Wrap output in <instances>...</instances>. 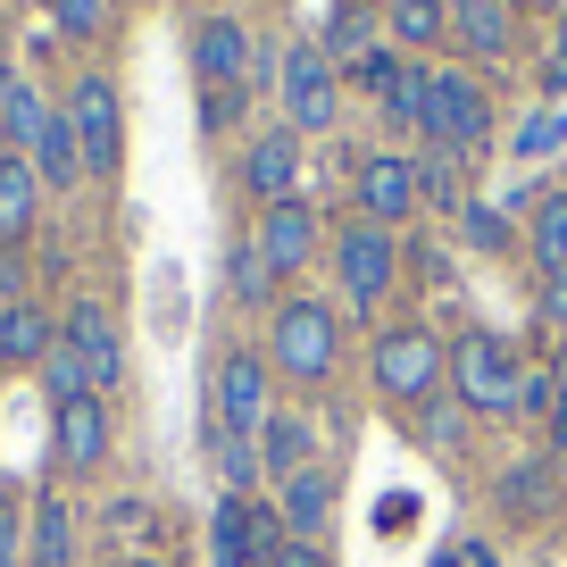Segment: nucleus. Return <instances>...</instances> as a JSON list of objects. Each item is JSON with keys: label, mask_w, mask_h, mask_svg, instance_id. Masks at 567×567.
I'll list each match as a JSON object with an SVG mask.
<instances>
[{"label": "nucleus", "mask_w": 567, "mask_h": 567, "mask_svg": "<svg viewBox=\"0 0 567 567\" xmlns=\"http://www.w3.org/2000/svg\"><path fill=\"white\" fill-rule=\"evenodd\" d=\"M68 134H75L84 176H117V159H125V109H117V84H109L101 68H84L68 84Z\"/></svg>", "instance_id": "20e7f679"}, {"label": "nucleus", "mask_w": 567, "mask_h": 567, "mask_svg": "<svg viewBox=\"0 0 567 567\" xmlns=\"http://www.w3.org/2000/svg\"><path fill=\"white\" fill-rule=\"evenodd\" d=\"M276 92H284V125H292V134H326V125H334V101H342V68L318 42H292Z\"/></svg>", "instance_id": "0eeeda50"}, {"label": "nucleus", "mask_w": 567, "mask_h": 567, "mask_svg": "<svg viewBox=\"0 0 567 567\" xmlns=\"http://www.w3.org/2000/svg\"><path fill=\"white\" fill-rule=\"evenodd\" d=\"M42 200H51V193H42V176H34L25 159L0 167V250H18L25 234L42 226Z\"/></svg>", "instance_id": "6ab92c4d"}, {"label": "nucleus", "mask_w": 567, "mask_h": 567, "mask_svg": "<svg viewBox=\"0 0 567 567\" xmlns=\"http://www.w3.org/2000/svg\"><path fill=\"white\" fill-rule=\"evenodd\" d=\"M25 567H75V509L59 493L34 501V526H25Z\"/></svg>", "instance_id": "412c9836"}, {"label": "nucleus", "mask_w": 567, "mask_h": 567, "mask_svg": "<svg viewBox=\"0 0 567 567\" xmlns=\"http://www.w3.org/2000/svg\"><path fill=\"white\" fill-rule=\"evenodd\" d=\"M417 209H434V217H460V159H451V151L417 159Z\"/></svg>", "instance_id": "a878e982"}, {"label": "nucleus", "mask_w": 567, "mask_h": 567, "mask_svg": "<svg viewBox=\"0 0 567 567\" xmlns=\"http://www.w3.org/2000/svg\"><path fill=\"white\" fill-rule=\"evenodd\" d=\"M543 567H550V559H543Z\"/></svg>", "instance_id": "09e8293b"}, {"label": "nucleus", "mask_w": 567, "mask_h": 567, "mask_svg": "<svg viewBox=\"0 0 567 567\" xmlns=\"http://www.w3.org/2000/svg\"><path fill=\"white\" fill-rule=\"evenodd\" d=\"M517 9H543V0H517Z\"/></svg>", "instance_id": "49530a36"}, {"label": "nucleus", "mask_w": 567, "mask_h": 567, "mask_svg": "<svg viewBox=\"0 0 567 567\" xmlns=\"http://www.w3.org/2000/svg\"><path fill=\"white\" fill-rule=\"evenodd\" d=\"M543 326H567V276H543Z\"/></svg>", "instance_id": "ea45409f"}, {"label": "nucleus", "mask_w": 567, "mask_h": 567, "mask_svg": "<svg viewBox=\"0 0 567 567\" xmlns=\"http://www.w3.org/2000/svg\"><path fill=\"white\" fill-rule=\"evenodd\" d=\"M351 193L368 209V226H401V217H417V159H368Z\"/></svg>", "instance_id": "4468645a"}, {"label": "nucleus", "mask_w": 567, "mask_h": 567, "mask_svg": "<svg viewBox=\"0 0 567 567\" xmlns=\"http://www.w3.org/2000/svg\"><path fill=\"white\" fill-rule=\"evenodd\" d=\"M401 234L392 226H368V217H359V226H342L334 234V284H342V301L351 309H375L392 292V284H401Z\"/></svg>", "instance_id": "423d86ee"}, {"label": "nucleus", "mask_w": 567, "mask_h": 567, "mask_svg": "<svg viewBox=\"0 0 567 567\" xmlns=\"http://www.w3.org/2000/svg\"><path fill=\"white\" fill-rule=\"evenodd\" d=\"M250 59H259V34H250L243 18H209L193 34V68L209 92H243L250 84Z\"/></svg>", "instance_id": "f8f14e48"}, {"label": "nucleus", "mask_w": 567, "mask_h": 567, "mask_svg": "<svg viewBox=\"0 0 567 567\" xmlns=\"http://www.w3.org/2000/svg\"><path fill=\"white\" fill-rule=\"evenodd\" d=\"M460 234L476 250H509V209H493V200H460Z\"/></svg>", "instance_id": "7c9ffc66"}, {"label": "nucleus", "mask_w": 567, "mask_h": 567, "mask_svg": "<svg viewBox=\"0 0 567 567\" xmlns=\"http://www.w3.org/2000/svg\"><path fill=\"white\" fill-rule=\"evenodd\" d=\"M401 68H409V59L375 42V51H359V59H351V84H359V92H384V84H392V75H401Z\"/></svg>", "instance_id": "473e14b6"}, {"label": "nucleus", "mask_w": 567, "mask_h": 567, "mask_svg": "<svg viewBox=\"0 0 567 567\" xmlns=\"http://www.w3.org/2000/svg\"><path fill=\"white\" fill-rule=\"evenodd\" d=\"M284 534H292V543H318L326 534V517H334V476H326V467H309V476H292L284 484Z\"/></svg>", "instance_id": "aec40b11"}, {"label": "nucleus", "mask_w": 567, "mask_h": 567, "mask_svg": "<svg viewBox=\"0 0 567 567\" xmlns=\"http://www.w3.org/2000/svg\"><path fill=\"white\" fill-rule=\"evenodd\" d=\"M368 9H392V0H368Z\"/></svg>", "instance_id": "de8ad7c7"}, {"label": "nucleus", "mask_w": 567, "mask_h": 567, "mask_svg": "<svg viewBox=\"0 0 567 567\" xmlns=\"http://www.w3.org/2000/svg\"><path fill=\"white\" fill-rule=\"evenodd\" d=\"M417 434H425V451H460V409H451V401H434Z\"/></svg>", "instance_id": "f704fd0d"}, {"label": "nucleus", "mask_w": 567, "mask_h": 567, "mask_svg": "<svg viewBox=\"0 0 567 567\" xmlns=\"http://www.w3.org/2000/svg\"><path fill=\"white\" fill-rule=\"evenodd\" d=\"M51 351H59L51 309H34V301H9V309H0V375H9V368H42Z\"/></svg>", "instance_id": "f3484780"}, {"label": "nucleus", "mask_w": 567, "mask_h": 567, "mask_svg": "<svg viewBox=\"0 0 567 567\" xmlns=\"http://www.w3.org/2000/svg\"><path fill=\"white\" fill-rule=\"evenodd\" d=\"M550 409H559V375L526 368V384H517V417H543L550 425Z\"/></svg>", "instance_id": "72a5a7b5"}, {"label": "nucleus", "mask_w": 567, "mask_h": 567, "mask_svg": "<svg viewBox=\"0 0 567 567\" xmlns=\"http://www.w3.org/2000/svg\"><path fill=\"white\" fill-rule=\"evenodd\" d=\"M25 284V267H18V250H0V292H18Z\"/></svg>", "instance_id": "79ce46f5"}, {"label": "nucleus", "mask_w": 567, "mask_h": 567, "mask_svg": "<svg viewBox=\"0 0 567 567\" xmlns=\"http://www.w3.org/2000/svg\"><path fill=\"white\" fill-rule=\"evenodd\" d=\"M9 92H18V68H9V59H0V101H9Z\"/></svg>", "instance_id": "37998d69"}, {"label": "nucleus", "mask_w": 567, "mask_h": 567, "mask_svg": "<svg viewBox=\"0 0 567 567\" xmlns=\"http://www.w3.org/2000/svg\"><path fill=\"white\" fill-rule=\"evenodd\" d=\"M34 375H42V392H51V409H68V401H84V392H92V375L75 368V351H68V342H59V351L42 359Z\"/></svg>", "instance_id": "c85d7f7f"}, {"label": "nucleus", "mask_w": 567, "mask_h": 567, "mask_svg": "<svg viewBox=\"0 0 567 567\" xmlns=\"http://www.w3.org/2000/svg\"><path fill=\"white\" fill-rule=\"evenodd\" d=\"M534 267H543V276H567V193L534 200Z\"/></svg>", "instance_id": "b1692460"}, {"label": "nucleus", "mask_w": 567, "mask_h": 567, "mask_svg": "<svg viewBox=\"0 0 567 567\" xmlns=\"http://www.w3.org/2000/svg\"><path fill=\"white\" fill-rule=\"evenodd\" d=\"M509 9H517V0H451V42H460V51H476V59H501V51L517 42Z\"/></svg>", "instance_id": "a211bd4d"}, {"label": "nucleus", "mask_w": 567, "mask_h": 567, "mask_svg": "<svg viewBox=\"0 0 567 567\" xmlns=\"http://www.w3.org/2000/svg\"><path fill=\"white\" fill-rule=\"evenodd\" d=\"M209 460H217V476H226V493L250 501V484H259V443H234V434L209 425Z\"/></svg>", "instance_id": "bb28decb"}, {"label": "nucleus", "mask_w": 567, "mask_h": 567, "mask_svg": "<svg viewBox=\"0 0 567 567\" xmlns=\"http://www.w3.org/2000/svg\"><path fill=\"white\" fill-rule=\"evenodd\" d=\"M392 42H401V51L451 42V0H392Z\"/></svg>", "instance_id": "5701e85b"}, {"label": "nucleus", "mask_w": 567, "mask_h": 567, "mask_svg": "<svg viewBox=\"0 0 567 567\" xmlns=\"http://www.w3.org/2000/svg\"><path fill=\"white\" fill-rule=\"evenodd\" d=\"M243 92H250V84H243ZM243 92H209V109H200V117H209V125H217V134H226V125H234V117H243Z\"/></svg>", "instance_id": "58836bf2"}, {"label": "nucleus", "mask_w": 567, "mask_h": 567, "mask_svg": "<svg viewBox=\"0 0 567 567\" xmlns=\"http://www.w3.org/2000/svg\"><path fill=\"white\" fill-rule=\"evenodd\" d=\"M284 517L267 509V501H217V517H209V550H217V567H276L284 559Z\"/></svg>", "instance_id": "6e6552de"}, {"label": "nucleus", "mask_w": 567, "mask_h": 567, "mask_svg": "<svg viewBox=\"0 0 567 567\" xmlns=\"http://www.w3.org/2000/svg\"><path fill=\"white\" fill-rule=\"evenodd\" d=\"M517 384H526L517 342H501V334H460V342H451V392H460V409L517 417Z\"/></svg>", "instance_id": "7ed1b4c3"}, {"label": "nucleus", "mask_w": 567, "mask_h": 567, "mask_svg": "<svg viewBox=\"0 0 567 567\" xmlns=\"http://www.w3.org/2000/svg\"><path fill=\"white\" fill-rule=\"evenodd\" d=\"M550 151H567V117L559 109H543V117L517 125V159H550Z\"/></svg>", "instance_id": "2f4dec72"}, {"label": "nucleus", "mask_w": 567, "mask_h": 567, "mask_svg": "<svg viewBox=\"0 0 567 567\" xmlns=\"http://www.w3.org/2000/svg\"><path fill=\"white\" fill-rule=\"evenodd\" d=\"M267 384H276V368H267V351H226L209 375V409H217V434H234V443H259L267 417H276V401H267Z\"/></svg>", "instance_id": "39448f33"}, {"label": "nucleus", "mask_w": 567, "mask_h": 567, "mask_svg": "<svg viewBox=\"0 0 567 567\" xmlns=\"http://www.w3.org/2000/svg\"><path fill=\"white\" fill-rule=\"evenodd\" d=\"M434 567H501V559H493V543H451Z\"/></svg>", "instance_id": "4c0bfd02"}, {"label": "nucleus", "mask_w": 567, "mask_h": 567, "mask_svg": "<svg viewBox=\"0 0 567 567\" xmlns=\"http://www.w3.org/2000/svg\"><path fill=\"white\" fill-rule=\"evenodd\" d=\"M9 159H18V142H9V125H0V167H9Z\"/></svg>", "instance_id": "c03bdc74"}, {"label": "nucleus", "mask_w": 567, "mask_h": 567, "mask_svg": "<svg viewBox=\"0 0 567 567\" xmlns=\"http://www.w3.org/2000/svg\"><path fill=\"white\" fill-rule=\"evenodd\" d=\"M276 567H326V550H318V543H284Z\"/></svg>", "instance_id": "a19ab883"}, {"label": "nucleus", "mask_w": 567, "mask_h": 567, "mask_svg": "<svg viewBox=\"0 0 567 567\" xmlns=\"http://www.w3.org/2000/svg\"><path fill=\"white\" fill-rule=\"evenodd\" d=\"M375 101H384V117L401 125V134H417V125H425V68H401Z\"/></svg>", "instance_id": "cd10ccee"}, {"label": "nucleus", "mask_w": 567, "mask_h": 567, "mask_svg": "<svg viewBox=\"0 0 567 567\" xmlns=\"http://www.w3.org/2000/svg\"><path fill=\"white\" fill-rule=\"evenodd\" d=\"M434 375H443V334H425V326H384L375 334V384L392 401H434Z\"/></svg>", "instance_id": "1a4fd4ad"}, {"label": "nucleus", "mask_w": 567, "mask_h": 567, "mask_svg": "<svg viewBox=\"0 0 567 567\" xmlns=\"http://www.w3.org/2000/svg\"><path fill=\"white\" fill-rule=\"evenodd\" d=\"M550 460L567 467V351H559V409H550Z\"/></svg>", "instance_id": "e433bc0d"}, {"label": "nucleus", "mask_w": 567, "mask_h": 567, "mask_svg": "<svg viewBox=\"0 0 567 567\" xmlns=\"http://www.w3.org/2000/svg\"><path fill=\"white\" fill-rule=\"evenodd\" d=\"M125 567H159V559H125Z\"/></svg>", "instance_id": "a18cd8bd"}, {"label": "nucleus", "mask_w": 567, "mask_h": 567, "mask_svg": "<svg viewBox=\"0 0 567 567\" xmlns=\"http://www.w3.org/2000/svg\"><path fill=\"white\" fill-rule=\"evenodd\" d=\"M226 292H234L243 309H276V267H267L259 243H234V250H226Z\"/></svg>", "instance_id": "4be33fe9"}, {"label": "nucleus", "mask_w": 567, "mask_h": 567, "mask_svg": "<svg viewBox=\"0 0 567 567\" xmlns=\"http://www.w3.org/2000/svg\"><path fill=\"white\" fill-rule=\"evenodd\" d=\"M434 151L451 159H476L484 142H493V101L467 68H425V125H417Z\"/></svg>", "instance_id": "f03ea898"}, {"label": "nucleus", "mask_w": 567, "mask_h": 567, "mask_svg": "<svg viewBox=\"0 0 567 567\" xmlns=\"http://www.w3.org/2000/svg\"><path fill=\"white\" fill-rule=\"evenodd\" d=\"M318 51H326V59H359V51H375V9H368V0H342Z\"/></svg>", "instance_id": "393cba45"}, {"label": "nucleus", "mask_w": 567, "mask_h": 567, "mask_svg": "<svg viewBox=\"0 0 567 567\" xmlns=\"http://www.w3.org/2000/svg\"><path fill=\"white\" fill-rule=\"evenodd\" d=\"M0 567H25V526H18V501H0Z\"/></svg>", "instance_id": "c9c22d12"}, {"label": "nucleus", "mask_w": 567, "mask_h": 567, "mask_svg": "<svg viewBox=\"0 0 567 567\" xmlns=\"http://www.w3.org/2000/svg\"><path fill=\"white\" fill-rule=\"evenodd\" d=\"M309 467H318V425L301 417V409H276V417H267V434H259V476H309Z\"/></svg>", "instance_id": "dca6fc26"}, {"label": "nucleus", "mask_w": 567, "mask_h": 567, "mask_svg": "<svg viewBox=\"0 0 567 567\" xmlns=\"http://www.w3.org/2000/svg\"><path fill=\"white\" fill-rule=\"evenodd\" d=\"M342 359V318L318 301V292H284L267 309V368L292 375V384H326Z\"/></svg>", "instance_id": "f257e3e1"}, {"label": "nucleus", "mask_w": 567, "mask_h": 567, "mask_svg": "<svg viewBox=\"0 0 567 567\" xmlns=\"http://www.w3.org/2000/svg\"><path fill=\"white\" fill-rule=\"evenodd\" d=\"M59 342L75 351V368L92 375V392H101V401L125 384V342H117V318H109L101 301H75L68 326H59Z\"/></svg>", "instance_id": "9b49d317"}, {"label": "nucleus", "mask_w": 567, "mask_h": 567, "mask_svg": "<svg viewBox=\"0 0 567 567\" xmlns=\"http://www.w3.org/2000/svg\"><path fill=\"white\" fill-rule=\"evenodd\" d=\"M51 417H59V467H68V476H92V467L109 460V401L84 392V401L51 409Z\"/></svg>", "instance_id": "ddd939ff"}, {"label": "nucleus", "mask_w": 567, "mask_h": 567, "mask_svg": "<svg viewBox=\"0 0 567 567\" xmlns=\"http://www.w3.org/2000/svg\"><path fill=\"white\" fill-rule=\"evenodd\" d=\"M292 176H301V134L292 125H276V134H250L243 151V184L259 200H292Z\"/></svg>", "instance_id": "2eb2a0df"}, {"label": "nucleus", "mask_w": 567, "mask_h": 567, "mask_svg": "<svg viewBox=\"0 0 567 567\" xmlns=\"http://www.w3.org/2000/svg\"><path fill=\"white\" fill-rule=\"evenodd\" d=\"M109 9H117V0H51V25L68 42H92V34H109Z\"/></svg>", "instance_id": "c756f323"}, {"label": "nucleus", "mask_w": 567, "mask_h": 567, "mask_svg": "<svg viewBox=\"0 0 567 567\" xmlns=\"http://www.w3.org/2000/svg\"><path fill=\"white\" fill-rule=\"evenodd\" d=\"M250 243L267 250V267H276V284L284 276H309V267H318V243H326V217H318V200H267L259 209V234H250Z\"/></svg>", "instance_id": "9d476101"}]
</instances>
